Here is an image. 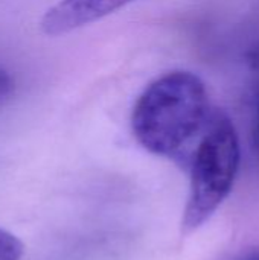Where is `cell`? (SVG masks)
Here are the masks:
<instances>
[{"instance_id": "obj_1", "label": "cell", "mask_w": 259, "mask_h": 260, "mask_svg": "<svg viewBox=\"0 0 259 260\" xmlns=\"http://www.w3.org/2000/svg\"><path fill=\"white\" fill-rule=\"evenodd\" d=\"M211 114L202 78L188 70H172L140 93L131 113V129L148 152L188 161L189 146L203 134Z\"/></svg>"}, {"instance_id": "obj_2", "label": "cell", "mask_w": 259, "mask_h": 260, "mask_svg": "<svg viewBox=\"0 0 259 260\" xmlns=\"http://www.w3.org/2000/svg\"><path fill=\"white\" fill-rule=\"evenodd\" d=\"M241 161L237 128L223 111H212L211 119L191 151L189 195L183 212L185 235L206 224L231 193Z\"/></svg>"}, {"instance_id": "obj_3", "label": "cell", "mask_w": 259, "mask_h": 260, "mask_svg": "<svg viewBox=\"0 0 259 260\" xmlns=\"http://www.w3.org/2000/svg\"><path fill=\"white\" fill-rule=\"evenodd\" d=\"M134 0H60L41 18V30L49 37L70 34L92 24Z\"/></svg>"}, {"instance_id": "obj_4", "label": "cell", "mask_w": 259, "mask_h": 260, "mask_svg": "<svg viewBox=\"0 0 259 260\" xmlns=\"http://www.w3.org/2000/svg\"><path fill=\"white\" fill-rule=\"evenodd\" d=\"M23 253V242L11 232L0 229V260H20Z\"/></svg>"}, {"instance_id": "obj_5", "label": "cell", "mask_w": 259, "mask_h": 260, "mask_svg": "<svg viewBox=\"0 0 259 260\" xmlns=\"http://www.w3.org/2000/svg\"><path fill=\"white\" fill-rule=\"evenodd\" d=\"M12 90H14V79H12V76L6 70L0 69V102L5 101L8 96H11Z\"/></svg>"}, {"instance_id": "obj_6", "label": "cell", "mask_w": 259, "mask_h": 260, "mask_svg": "<svg viewBox=\"0 0 259 260\" xmlns=\"http://www.w3.org/2000/svg\"><path fill=\"white\" fill-rule=\"evenodd\" d=\"M250 64H252L253 67L259 69V44L253 49V52L250 53Z\"/></svg>"}, {"instance_id": "obj_7", "label": "cell", "mask_w": 259, "mask_h": 260, "mask_svg": "<svg viewBox=\"0 0 259 260\" xmlns=\"http://www.w3.org/2000/svg\"><path fill=\"white\" fill-rule=\"evenodd\" d=\"M258 139H259V122H258Z\"/></svg>"}, {"instance_id": "obj_8", "label": "cell", "mask_w": 259, "mask_h": 260, "mask_svg": "<svg viewBox=\"0 0 259 260\" xmlns=\"http://www.w3.org/2000/svg\"><path fill=\"white\" fill-rule=\"evenodd\" d=\"M255 260H259V257H258V259H255Z\"/></svg>"}]
</instances>
